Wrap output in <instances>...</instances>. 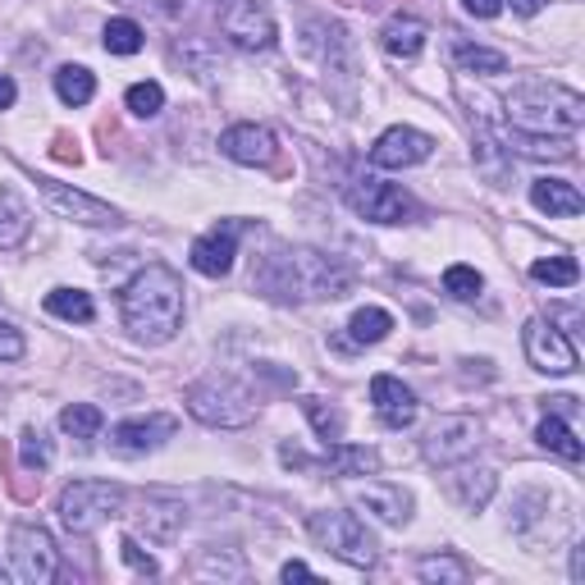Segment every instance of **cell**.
I'll use <instances>...</instances> for the list:
<instances>
[{"label":"cell","instance_id":"obj_44","mask_svg":"<svg viewBox=\"0 0 585 585\" xmlns=\"http://www.w3.org/2000/svg\"><path fill=\"white\" fill-rule=\"evenodd\" d=\"M507 5H513L522 19H530V14H540V10L549 5V0H507Z\"/></svg>","mask_w":585,"mask_h":585},{"label":"cell","instance_id":"obj_26","mask_svg":"<svg viewBox=\"0 0 585 585\" xmlns=\"http://www.w3.org/2000/svg\"><path fill=\"white\" fill-rule=\"evenodd\" d=\"M513 147L530 161H572L576 156L572 138H549V133H513Z\"/></svg>","mask_w":585,"mask_h":585},{"label":"cell","instance_id":"obj_40","mask_svg":"<svg viewBox=\"0 0 585 585\" xmlns=\"http://www.w3.org/2000/svg\"><path fill=\"white\" fill-rule=\"evenodd\" d=\"M119 558H124V563H129L138 576H156V572H161V568H156V558L142 553L138 536H124V540H119Z\"/></svg>","mask_w":585,"mask_h":585},{"label":"cell","instance_id":"obj_32","mask_svg":"<svg viewBox=\"0 0 585 585\" xmlns=\"http://www.w3.org/2000/svg\"><path fill=\"white\" fill-rule=\"evenodd\" d=\"M302 412H307L312 430H316V435H320L325 444L343 440V412H339V407H329L325 398H302Z\"/></svg>","mask_w":585,"mask_h":585},{"label":"cell","instance_id":"obj_5","mask_svg":"<svg viewBox=\"0 0 585 585\" xmlns=\"http://www.w3.org/2000/svg\"><path fill=\"white\" fill-rule=\"evenodd\" d=\"M184 398H188V412L211 430H243L257 421V398H251L247 385H238V379H229V375L197 379V385H188Z\"/></svg>","mask_w":585,"mask_h":585},{"label":"cell","instance_id":"obj_2","mask_svg":"<svg viewBox=\"0 0 585 585\" xmlns=\"http://www.w3.org/2000/svg\"><path fill=\"white\" fill-rule=\"evenodd\" d=\"M251 289H261L274 302L343 297L352 289V274L335 257H320V251H307V247H284V251H270V257L257 266Z\"/></svg>","mask_w":585,"mask_h":585},{"label":"cell","instance_id":"obj_24","mask_svg":"<svg viewBox=\"0 0 585 585\" xmlns=\"http://www.w3.org/2000/svg\"><path fill=\"white\" fill-rule=\"evenodd\" d=\"M379 37H385V50L394 60H417L425 50V23L421 19H389Z\"/></svg>","mask_w":585,"mask_h":585},{"label":"cell","instance_id":"obj_39","mask_svg":"<svg viewBox=\"0 0 585 585\" xmlns=\"http://www.w3.org/2000/svg\"><path fill=\"white\" fill-rule=\"evenodd\" d=\"M499 142H494V133L490 129H476V165L485 169V179L490 184H503V169H499Z\"/></svg>","mask_w":585,"mask_h":585},{"label":"cell","instance_id":"obj_16","mask_svg":"<svg viewBox=\"0 0 585 585\" xmlns=\"http://www.w3.org/2000/svg\"><path fill=\"white\" fill-rule=\"evenodd\" d=\"M184 526H188V507H184L179 499L147 494V503L138 507V530H142L151 545H174Z\"/></svg>","mask_w":585,"mask_h":585},{"label":"cell","instance_id":"obj_10","mask_svg":"<svg viewBox=\"0 0 585 585\" xmlns=\"http://www.w3.org/2000/svg\"><path fill=\"white\" fill-rule=\"evenodd\" d=\"M522 343H526V362L536 371H545V375H572L576 371V343L553 320H530Z\"/></svg>","mask_w":585,"mask_h":585},{"label":"cell","instance_id":"obj_4","mask_svg":"<svg viewBox=\"0 0 585 585\" xmlns=\"http://www.w3.org/2000/svg\"><path fill=\"white\" fill-rule=\"evenodd\" d=\"M124 503H129L124 485H110V480H73V485L60 490L56 513L69 536H96L101 526L124 513Z\"/></svg>","mask_w":585,"mask_h":585},{"label":"cell","instance_id":"obj_42","mask_svg":"<svg viewBox=\"0 0 585 585\" xmlns=\"http://www.w3.org/2000/svg\"><path fill=\"white\" fill-rule=\"evenodd\" d=\"M463 10H467V14H476V19H499L503 0H463Z\"/></svg>","mask_w":585,"mask_h":585},{"label":"cell","instance_id":"obj_33","mask_svg":"<svg viewBox=\"0 0 585 585\" xmlns=\"http://www.w3.org/2000/svg\"><path fill=\"white\" fill-rule=\"evenodd\" d=\"M453 60L463 65L467 73H503L507 69V56L503 50H490V46H453Z\"/></svg>","mask_w":585,"mask_h":585},{"label":"cell","instance_id":"obj_11","mask_svg":"<svg viewBox=\"0 0 585 585\" xmlns=\"http://www.w3.org/2000/svg\"><path fill=\"white\" fill-rule=\"evenodd\" d=\"M220 28L238 50H270L279 37L270 10L257 5V0H229L224 14H220Z\"/></svg>","mask_w":585,"mask_h":585},{"label":"cell","instance_id":"obj_43","mask_svg":"<svg viewBox=\"0 0 585 585\" xmlns=\"http://www.w3.org/2000/svg\"><path fill=\"white\" fill-rule=\"evenodd\" d=\"M14 101H19V87H14V79H10V73H0V110H10Z\"/></svg>","mask_w":585,"mask_h":585},{"label":"cell","instance_id":"obj_20","mask_svg":"<svg viewBox=\"0 0 585 585\" xmlns=\"http://www.w3.org/2000/svg\"><path fill=\"white\" fill-rule=\"evenodd\" d=\"M444 485H448V494L467 507V513H480L490 499H494V490H499V476L490 471V467H467V463H453V476H444Z\"/></svg>","mask_w":585,"mask_h":585},{"label":"cell","instance_id":"obj_19","mask_svg":"<svg viewBox=\"0 0 585 585\" xmlns=\"http://www.w3.org/2000/svg\"><path fill=\"white\" fill-rule=\"evenodd\" d=\"M220 151L238 165H270L279 142H274V133L266 129V124H234V129H224Z\"/></svg>","mask_w":585,"mask_h":585},{"label":"cell","instance_id":"obj_41","mask_svg":"<svg viewBox=\"0 0 585 585\" xmlns=\"http://www.w3.org/2000/svg\"><path fill=\"white\" fill-rule=\"evenodd\" d=\"M19 358H23V335L0 320V362H19Z\"/></svg>","mask_w":585,"mask_h":585},{"label":"cell","instance_id":"obj_1","mask_svg":"<svg viewBox=\"0 0 585 585\" xmlns=\"http://www.w3.org/2000/svg\"><path fill=\"white\" fill-rule=\"evenodd\" d=\"M124 329L138 343H169L184 329V279L169 266H147L119 293Z\"/></svg>","mask_w":585,"mask_h":585},{"label":"cell","instance_id":"obj_23","mask_svg":"<svg viewBox=\"0 0 585 585\" xmlns=\"http://www.w3.org/2000/svg\"><path fill=\"white\" fill-rule=\"evenodd\" d=\"M325 467L335 476H375L379 471V453L366 448V444H343L335 440L325 448Z\"/></svg>","mask_w":585,"mask_h":585},{"label":"cell","instance_id":"obj_25","mask_svg":"<svg viewBox=\"0 0 585 585\" xmlns=\"http://www.w3.org/2000/svg\"><path fill=\"white\" fill-rule=\"evenodd\" d=\"M46 312L60 316V320H73V325H87L96 316V302L83 289H50L46 293Z\"/></svg>","mask_w":585,"mask_h":585},{"label":"cell","instance_id":"obj_14","mask_svg":"<svg viewBox=\"0 0 585 585\" xmlns=\"http://www.w3.org/2000/svg\"><path fill=\"white\" fill-rule=\"evenodd\" d=\"M174 430H179V421L165 417V412L133 417V421H119V425L110 430V448H115L119 457H142V453H156L161 444H169Z\"/></svg>","mask_w":585,"mask_h":585},{"label":"cell","instance_id":"obj_31","mask_svg":"<svg viewBox=\"0 0 585 585\" xmlns=\"http://www.w3.org/2000/svg\"><path fill=\"white\" fill-rule=\"evenodd\" d=\"M101 425H106V417H101V407H92V402H73L60 412V430L73 440H96Z\"/></svg>","mask_w":585,"mask_h":585},{"label":"cell","instance_id":"obj_21","mask_svg":"<svg viewBox=\"0 0 585 585\" xmlns=\"http://www.w3.org/2000/svg\"><path fill=\"white\" fill-rule=\"evenodd\" d=\"M530 207H536L540 215H549V220H558V215H581L585 211V197L568 184V179H536L530 184Z\"/></svg>","mask_w":585,"mask_h":585},{"label":"cell","instance_id":"obj_47","mask_svg":"<svg viewBox=\"0 0 585 585\" xmlns=\"http://www.w3.org/2000/svg\"><path fill=\"white\" fill-rule=\"evenodd\" d=\"M572 581H585V549H572Z\"/></svg>","mask_w":585,"mask_h":585},{"label":"cell","instance_id":"obj_18","mask_svg":"<svg viewBox=\"0 0 585 585\" xmlns=\"http://www.w3.org/2000/svg\"><path fill=\"white\" fill-rule=\"evenodd\" d=\"M352 503L366 507V513L375 522H385V526H407V522H412V494H407L402 485H385V480L358 485V490H352Z\"/></svg>","mask_w":585,"mask_h":585},{"label":"cell","instance_id":"obj_15","mask_svg":"<svg viewBox=\"0 0 585 585\" xmlns=\"http://www.w3.org/2000/svg\"><path fill=\"white\" fill-rule=\"evenodd\" d=\"M238 220H220L215 229H207L197 243H192V270L207 274V279H224L234 270V257H238Z\"/></svg>","mask_w":585,"mask_h":585},{"label":"cell","instance_id":"obj_45","mask_svg":"<svg viewBox=\"0 0 585 585\" xmlns=\"http://www.w3.org/2000/svg\"><path fill=\"white\" fill-rule=\"evenodd\" d=\"M151 5H156L165 19H179V14L188 10V0H151Z\"/></svg>","mask_w":585,"mask_h":585},{"label":"cell","instance_id":"obj_46","mask_svg":"<svg viewBox=\"0 0 585 585\" xmlns=\"http://www.w3.org/2000/svg\"><path fill=\"white\" fill-rule=\"evenodd\" d=\"M279 576H284V581H307L312 568L307 563H284V568H279Z\"/></svg>","mask_w":585,"mask_h":585},{"label":"cell","instance_id":"obj_13","mask_svg":"<svg viewBox=\"0 0 585 585\" xmlns=\"http://www.w3.org/2000/svg\"><path fill=\"white\" fill-rule=\"evenodd\" d=\"M430 151H435V138L421 133V129H407V124H398V129H389V133L375 138L371 165H375V169H412V165L430 161Z\"/></svg>","mask_w":585,"mask_h":585},{"label":"cell","instance_id":"obj_8","mask_svg":"<svg viewBox=\"0 0 585 585\" xmlns=\"http://www.w3.org/2000/svg\"><path fill=\"white\" fill-rule=\"evenodd\" d=\"M348 201H352V211H358L362 220H375V224H402V220L417 215V201L407 197L398 184L375 179V174H366V179L352 184Z\"/></svg>","mask_w":585,"mask_h":585},{"label":"cell","instance_id":"obj_22","mask_svg":"<svg viewBox=\"0 0 585 585\" xmlns=\"http://www.w3.org/2000/svg\"><path fill=\"white\" fill-rule=\"evenodd\" d=\"M33 234V211L14 188H0V251L23 247Z\"/></svg>","mask_w":585,"mask_h":585},{"label":"cell","instance_id":"obj_35","mask_svg":"<svg viewBox=\"0 0 585 585\" xmlns=\"http://www.w3.org/2000/svg\"><path fill=\"white\" fill-rule=\"evenodd\" d=\"M530 274H536L540 284H549V289H572L581 279V266L572 257H545V261L530 266Z\"/></svg>","mask_w":585,"mask_h":585},{"label":"cell","instance_id":"obj_28","mask_svg":"<svg viewBox=\"0 0 585 585\" xmlns=\"http://www.w3.org/2000/svg\"><path fill=\"white\" fill-rule=\"evenodd\" d=\"M536 440H540V448H549V453H558V457H568V463H581V440L572 435V425L568 421H558V417H545L540 425H536Z\"/></svg>","mask_w":585,"mask_h":585},{"label":"cell","instance_id":"obj_7","mask_svg":"<svg viewBox=\"0 0 585 585\" xmlns=\"http://www.w3.org/2000/svg\"><path fill=\"white\" fill-rule=\"evenodd\" d=\"M10 563H14V576L28 581V585H50L60 576V549L50 540L46 526H14L10 530Z\"/></svg>","mask_w":585,"mask_h":585},{"label":"cell","instance_id":"obj_34","mask_svg":"<svg viewBox=\"0 0 585 585\" xmlns=\"http://www.w3.org/2000/svg\"><path fill=\"white\" fill-rule=\"evenodd\" d=\"M101 37H106L110 56H138V50H142V28H138L133 19H110Z\"/></svg>","mask_w":585,"mask_h":585},{"label":"cell","instance_id":"obj_17","mask_svg":"<svg viewBox=\"0 0 585 585\" xmlns=\"http://www.w3.org/2000/svg\"><path fill=\"white\" fill-rule=\"evenodd\" d=\"M371 402H375V417L385 421L389 430H407L417 421V412H421L417 394L407 389L402 379H394V375H375L371 379Z\"/></svg>","mask_w":585,"mask_h":585},{"label":"cell","instance_id":"obj_9","mask_svg":"<svg viewBox=\"0 0 585 585\" xmlns=\"http://www.w3.org/2000/svg\"><path fill=\"white\" fill-rule=\"evenodd\" d=\"M476 448H480V425H476V417H440L435 425H430V435L421 440L425 463H435V467L467 463Z\"/></svg>","mask_w":585,"mask_h":585},{"label":"cell","instance_id":"obj_6","mask_svg":"<svg viewBox=\"0 0 585 585\" xmlns=\"http://www.w3.org/2000/svg\"><path fill=\"white\" fill-rule=\"evenodd\" d=\"M312 536L320 540V549H329L335 558H343L348 568H375L379 545L366 530V522L358 513H312Z\"/></svg>","mask_w":585,"mask_h":585},{"label":"cell","instance_id":"obj_38","mask_svg":"<svg viewBox=\"0 0 585 585\" xmlns=\"http://www.w3.org/2000/svg\"><path fill=\"white\" fill-rule=\"evenodd\" d=\"M19 457H23V467H28V471H37V476L50 467V440L42 435L37 425H28V430H23V435H19Z\"/></svg>","mask_w":585,"mask_h":585},{"label":"cell","instance_id":"obj_30","mask_svg":"<svg viewBox=\"0 0 585 585\" xmlns=\"http://www.w3.org/2000/svg\"><path fill=\"white\" fill-rule=\"evenodd\" d=\"M417 576L430 581V585H467L471 568L463 563V558H453V553H430L417 563Z\"/></svg>","mask_w":585,"mask_h":585},{"label":"cell","instance_id":"obj_3","mask_svg":"<svg viewBox=\"0 0 585 585\" xmlns=\"http://www.w3.org/2000/svg\"><path fill=\"white\" fill-rule=\"evenodd\" d=\"M503 115L517 133L572 138L585 124V101H581V92L558 87V83H522L503 96Z\"/></svg>","mask_w":585,"mask_h":585},{"label":"cell","instance_id":"obj_12","mask_svg":"<svg viewBox=\"0 0 585 585\" xmlns=\"http://www.w3.org/2000/svg\"><path fill=\"white\" fill-rule=\"evenodd\" d=\"M42 197H46V207L56 211L60 220H73V224H87V229H106V224H119V211L106 207V201H96L79 188H69V184H56V179H37Z\"/></svg>","mask_w":585,"mask_h":585},{"label":"cell","instance_id":"obj_27","mask_svg":"<svg viewBox=\"0 0 585 585\" xmlns=\"http://www.w3.org/2000/svg\"><path fill=\"white\" fill-rule=\"evenodd\" d=\"M389 329H394V316L385 307H362V312H352V320H348V339L358 348H366V343L389 339Z\"/></svg>","mask_w":585,"mask_h":585},{"label":"cell","instance_id":"obj_29","mask_svg":"<svg viewBox=\"0 0 585 585\" xmlns=\"http://www.w3.org/2000/svg\"><path fill=\"white\" fill-rule=\"evenodd\" d=\"M56 96L65 101V106H87V101L96 96V79L83 65H65V69H56Z\"/></svg>","mask_w":585,"mask_h":585},{"label":"cell","instance_id":"obj_36","mask_svg":"<svg viewBox=\"0 0 585 585\" xmlns=\"http://www.w3.org/2000/svg\"><path fill=\"white\" fill-rule=\"evenodd\" d=\"M124 106H129L138 119H156L165 110V87L161 83H133L129 96H124Z\"/></svg>","mask_w":585,"mask_h":585},{"label":"cell","instance_id":"obj_37","mask_svg":"<svg viewBox=\"0 0 585 585\" xmlns=\"http://www.w3.org/2000/svg\"><path fill=\"white\" fill-rule=\"evenodd\" d=\"M480 289H485L480 270H471V266H448V270H444V293H448V297H457V302H476Z\"/></svg>","mask_w":585,"mask_h":585}]
</instances>
